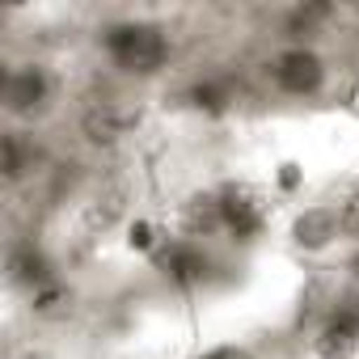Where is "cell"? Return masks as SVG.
<instances>
[{
    "mask_svg": "<svg viewBox=\"0 0 359 359\" xmlns=\"http://www.w3.org/2000/svg\"><path fill=\"white\" fill-rule=\"evenodd\" d=\"M131 127H135V110L123 106V97H89L76 110V135L97 152L118 148L131 135Z\"/></svg>",
    "mask_w": 359,
    "mask_h": 359,
    "instance_id": "6",
    "label": "cell"
},
{
    "mask_svg": "<svg viewBox=\"0 0 359 359\" xmlns=\"http://www.w3.org/2000/svg\"><path fill=\"white\" fill-rule=\"evenodd\" d=\"M76 309V287L60 275V279H51L47 287H39L34 296H26V313L34 317V321H43V325H60V321H68V313Z\"/></svg>",
    "mask_w": 359,
    "mask_h": 359,
    "instance_id": "15",
    "label": "cell"
},
{
    "mask_svg": "<svg viewBox=\"0 0 359 359\" xmlns=\"http://www.w3.org/2000/svg\"><path fill=\"white\" fill-rule=\"evenodd\" d=\"M131 191L123 182H102L93 187L85 199H81V233L85 237H110V233H123V224L131 220Z\"/></svg>",
    "mask_w": 359,
    "mask_h": 359,
    "instance_id": "8",
    "label": "cell"
},
{
    "mask_svg": "<svg viewBox=\"0 0 359 359\" xmlns=\"http://www.w3.org/2000/svg\"><path fill=\"white\" fill-rule=\"evenodd\" d=\"M173 233L187 237V241H199V245L220 241V237H224L220 191H216V187H195V191H187L182 199L173 203Z\"/></svg>",
    "mask_w": 359,
    "mask_h": 359,
    "instance_id": "7",
    "label": "cell"
},
{
    "mask_svg": "<svg viewBox=\"0 0 359 359\" xmlns=\"http://www.w3.org/2000/svg\"><path fill=\"white\" fill-rule=\"evenodd\" d=\"M152 271H161L173 287H182V292H195L208 283L212 275V250L199 245V241H187V237H169L165 250L152 258Z\"/></svg>",
    "mask_w": 359,
    "mask_h": 359,
    "instance_id": "10",
    "label": "cell"
},
{
    "mask_svg": "<svg viewBox=\"0 0 359 359\" xmlns=\"http://www.w3.org/2000/svg\"><path fill=\"white\" fill-rule=\"evenodd\" d=\"M216 191H220V212H224V241L233 245L262 241L271 229V208H275L271 187L254 182V177H229Z\"/></svg>",
    "mask_w": 359,
    "mask_h": 359,
    "instance_id": "4",
    "label": "cell"
},
{
    "mask_svg": "<svg viewBox=\"0 0 359 359\" xmlns=\"http://www.w3.org/2000/svg\"><path fill=\"white\" fill-rule=\"evenodd\" d=\"M283 237H287V245H292L300 258H325V254L342 250V233H338L334 203H330V199L296 203V208L287 212Z\"/></svg>",
    "mask_w": 359,
    "mask_h": 359,
    "instance_id": "5",
    "label": "cell"
},
{
    "mask_svg": "<svg viewBox=\"0 0 359 359\" xmlns=\"http://www.w3.org/2000/svg\"><path fill=\"white\" fill-rule=\"evenodd\" d=\"M309 359H359V309H330L309 330Z\"/></svg>",
    "mask_w": 359,
    "mask_h": 359,
    "instance_id": "11",
    "label": "cell"
},
{
    "mask_svg": "<svg viewBox=\"0 0 359 359\" xmlns=\"http://www.w3.org/2000/svg\"><path fill=\"white\" fill-rule=\"evenodd\" d=\"M64 271H60V262H55V254L43 245V241H34V237H26V241H13L9 245V258H5V279H9V287L26 300V296H34L39 287H47L51 279H60Z\"/></svg>",
    "mask_w": 359,
    "mask_h": 359,
    "instance_id": "9",
    "label": "cell"
},
{
    "mask_svg": "<svg viewBox=\"0 0 359 359\" xmlns=\"http://www.w3.org/2000/svg\"><path fill=\"white\" fill-rule=\"evenodd\" d=\"M60 102V72L51 60L26 55L5 64V81H0V110H5L9 127L34 131L43 118L55 114Z\"/></svg>",
    "mask_w": 359,
    "mask_h": 359,
    "instance_id": "2",
    "label": "cell"
},
{
    "mask_svg": "<svg viewBox=\"0 0 359 359\" xmlns=\"http://www.w3.org/2000/svg\"><path fill=\"white\" fill-rule=\"evenodd\" d=\"M39 144H34V131H22V127H5L0 131V177L5 187L18 191L22 182L39 173Z\"/></svg>",
    "mask_w": 359,
    "mask_h": 359,
    "instance_id": "12",
    "label": "cell"
},
{
    "mask_svg": "<svg viewBox=\"0 0 359 359\" xmlns=\"http://www.w3.org/2000/svg\"><path fill=\"white\" fill-rule=\"evenodd\" d=\"M9 359H60V351L47 342H22V346H13Z\"/></svg>",
    "mask_w": 359,
    "mask_h": 359,
    "instance_id": "19",
    "label": "cell"
},
{
    "mask_svg": "<svg viewBox=\"0 0 359 359\" xmlns=\"http://www.w3.org/2000/svg\"><path fill=\"white\" fill-rule=\"evenodd\" d=\"M97 55L106 60V68L118 81L148 85V81L169 72V64H173V34H169L165 22L144 18V13L110 18V22L97 26Z\"/></svg>",
    "mask_w": 359,
    "mask_h": 359,
    "instance_id": "1",
    "label": "cell"
},
{
    "mask_svg": "<svg viewBox=\"0 0 359 359\" xmlns=\"http://www.w3.org/2000/svg\"><path fill=\"white\" fill-rule=\"evenodd\" d=\"M304 182H309L304 161H296V156L275 161V169H271V195H275V199H296V195L304 191Z\"/></svg>",
    "mask_w": 359,
    "mask_h": 359,
    "instance_id": "17",
    "label": "cell"
},
{
    "mask_svg": "<svg viewBox=\"0 0 359 359\" xmlns=\"http://www.w3.org/2000/svg\"><path fill=\"white\" fill-rule=\"evenodd\" d=\"M334 22H338V9H334V5H321V0H304V5L283 9L279 39H283V43H317Z\"/></svg>",
    "mask_w": 359,
    "mask_h": 359,
    "instance_id": "13",
    "label": "cell"
},
{
    "mask_svg": "<svg viewBox=\"0 0 359 359\" xmlns=\"http://www.w3.org/2000/svg\"><path fill=\"white\" fill-rule=\"evenodd\" d=\"M173 237V229H165L156 216H148V212H135L127 224H123V233H118V245L131 254V258H140V262H152L161 250H165V241Z\"/></svg>",
    "mask_w": 359,
    "mask_h": 359,
    "instance_id": "14",
    "label": "cell"
},
{
    "mask_svg": "<svg viewBox=\"0 0 359 359\" xmlns=\"http://www.w3.org/2000/svg\"><path fill=\"white\" fill-rule=\"evenodd\" d=\"M330 203H334V216H338L342 245H346V250H359V187H346V191H338Z\"/></svg>",
    "mask_w": 359,
    "mask_h": 359,
    "instance_id": "16",
    "label": "cell"
},
{
    "mask_svg": "<svg viewBox=\"0 0 359 359\" xmlns=\"http://www.w3.org/2000/svg\"><path fill=\"white\" fill-rule=\"evenodd\" d=\"M195 359H262L250 342H237V338H229V342H212V346H203Z\"/></svg>",
    "mask_w": 359,
    "mask_h": 359,
    "instance_id": "18",
    "label": "cell"
},
{
    "mask_svg": "<svg viewBox=\"0 0 359 359\" xmlns=\"http://www.w3.org/2000/svg\"><path fill=\"white\" fill-rule=\"evenodd\" d=\"M262 81L275 97L317 102L334 81V64L317 43H279L262 55Z\"/></svg>",
    "mask_w": 359,
    "mask_h": 359,
    "instance_id": "3",
    "label": "cell"
}]
</instances>
